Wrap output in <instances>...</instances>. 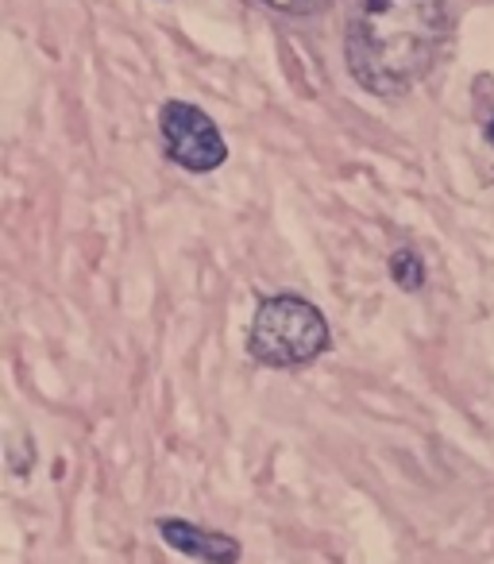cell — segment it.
Listing matches in <instances>:
<instances>
[{"instance_id":"obj_1","label":"cell","mask_w":494,"mask_h":564,"mask_svg":"<svg viewBox=\"0 0 494 564\" xmlns=\"http://www.w3.org/2000/svg\"><path fill=\"white\" fill-rule=\"evenodd\" d=\"M448 40L444 0H355L348 70L367 94L402 97L437 66Z\"/></svg>"},{"instance_id":"obj_2","label":"cell","mask_w":494,"mask_h":564,"mask_svg":"<svg viewBox=\"0 0 494 564\" xmlns=\"http://www.w3.org/2000/svg\"><path fill=\"white\" fill-rule=\"evenodd\" d=\"M332 345L325 314L301 294H271L260 302L248 329V356L260 368L294 371L321 360Z\"/></svg>"},{"instance_id":"obj_3","label":"cell","mask_w":494,"mask_h":564,"mask_svg":"<svg viewBox=\"0 0 494 564\" xmlns=\"http://www.w3.org/2000/svg\"><path fill=\"white\" fill-rule=\"evenodd\" d=\"M158 135L163 151L174 166L189 174H212L228 163V143L205 109L189 101H166L158 112Z\"/></svg>"},{"instance_id":"obj_4","label":"cell","mask_w":494,"mask_h":564,"mask_svg":"<svg viewBox=\"0 0 494 564\" xmlns=\"http://www.w3.org/2000/svg\"><path fill=\"white\" fill-rule=\"evenodd\" d=\"M158 538H163L166 549L201 564H240L243 556V545L232 533L205 530V525L186 522V518H158Z\"/></svg>"},{"instance_id":"obj_5","label":"cell","mask_w":494,"mask_h":564,"mask_svg":"<svg viewBox=\"0 0 494 564\" xmlns=\"http://www.w3.org/2000/svg\"><path fill=\"white\" fill-rule=\"evenodd\" d=\"M391 282L398 291L417 294L425 286V259L414 248H394L391 251Z\"/></svg>"},{"instance_id":"obj_6","label":"cell","mask_w":494,"mask_h":564,"mask_svg":"<svg viewBox=\"0 0 494 564\" xmlns=\"http://www.w3.org/2000/svg\"><path fill=\"white\" fill-rule=\"evenodd\" d=\"M263 4H271L278 12H290V17H309V12H321L329 0H263Z\"/></svg>"},{"instance_id":"obj_7","label":"cell","mask_w":494,"mask_h":564,"mask_svg":"<svg viewBox=\"0 0 494 564\" xmlns=\"http://www.w3.org/2000/svg\"><path fill=\"white\" fill-rule=\"evenodd\" d=\"M486 140L494 143V120H491V124H486Z\"/></svg>"}]
</instances>
